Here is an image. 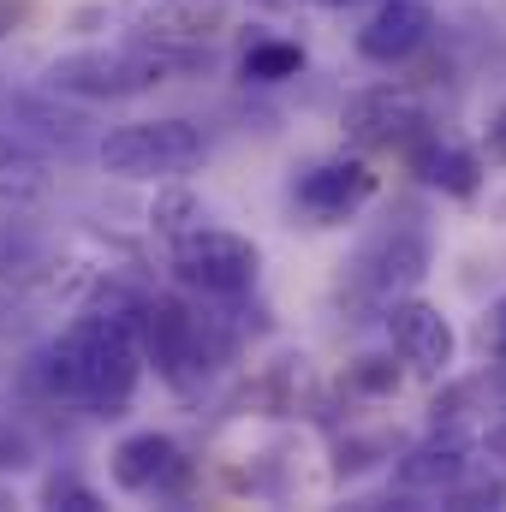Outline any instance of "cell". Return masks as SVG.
<instances>
[{"label":"cell","mask_w":506,"mask_h":512,"mask_svg":"<svg viewBox=\"0 0 506 512\" xmlns=\"http://www.w3.org/2000/svg\"><path fill=\"white\" fill-rule=\"evenodd\" d=\"M256 12H292V6H298V0H251Z\"/></svg>","instance_id":"cell-25"},{"label":"cell","mask_w":506,"mask_h":512,"mask_svg":"<svg viewBox=\"0 0 506 512\" xmlns=\"http://www.w3.org/2000/svg\"><path fill=\"white\" fill-rule=\"evenodd\" d=\"M477 453H483V459H495V465H506V417H495V423L483 429V441H477Z\"/></svg>","instance_id":"cell-23"},{"label":"cell","mask_w":506,"mask_h":512,"mask_svg":"<svg viewBox=\"0 0 506 512\" xmlns=\"http://www.w3.org/2000/svg\"><path fill=\"white\" fill-rule=\"evenodd\" d=\"M340 126H346V137H352L358 149H411V143L429 131V114H423V102H417L411 90L376 84V90H358V96L346 102Z\"/></svg>","instance_id":"cell-10"},{"label":"cell","mask_w":506,"mask_h":512,"mask_svg":"<svg viewBox=\"0 0 506 512\" xmlns=\"http://www.w3.org/2000/svg\"><path fill=\"white\" fill-rule=\"evenodd\" d=\"M429 36H435V12H429V0H381L376 12L364 18V30H358V54L370 60V66H405V60H417L423 48H429Z\"/></svg>","instance_id":"cell-13"},{"label":"cell","mask_w":506,"mask_h":512,"mask_svg":"<svg viewBox=\"0 0 506 512\" xmlns=\"http://www.w3.org/2000/svg\"><path fill=\"white\" fill-rule=\"evenodd\" d=\"M36 507H48V512H108V501H102L96 483H84L72 465H60V471H48V477L36 483Z\"/></svg>","instance_id":"cell-16"},{"label":"cell","mask_w":506,"mask_h":512,"mask_svg":"<svg viewBox=\"0 0 506 512\" xmlns=\"http://www.w3.org/2000/svg\"><path fill=\"white\" fill-rule=\"evenodd\" d=\"M203 221V203L191 197V191H161L155 203H149V227L161 233V239H179V233H191Z\"/></svg>","instance_id":"cell-17"},{"label":"cell","mask_w":506,"mask_h":512,"mask_svg":"<svg viewBox=\"0 0 506 512\" xmlns=\"http://www.w3.org/2000/svg\"><path fill=\"white\" fill-rule=\"evenodd\" d=\"M471 459H477V441H471L459 423H429V435L399 453L393 483H399L405 495H435V501H441V495L465 477Z\"/></svg>","instance_id":"cell-12"},{"label":"cell","mask_w":506,"mask_h":512,"mask_svg":"<svg viewBox=\"0 0 506 512\" xmlns=\"http://www.w3.org/2000/svg\"><path fill=\"white\" fill-rule=\"evenodd\" d=\"M6 507H18V501H12V489H0V512H6Z\"/></svg>","instance_id":"cell-27"},{"label":"cell","mask_w":506,"mask_h":512,"mask_svg":"<svg viewBox=\"0 0 506 512\" xmlns=\"http://www.w3.org/2000/svg\"><path fill=\"white\" fill-rule=\"evenodd\" d=\"M381 328H387V346H393V358H399L405 370H417V376H453V364H459V334H453V322L441 316V304L405 292V298H393V304L381 310Z\"/></svg>","instance_id":"cell-9"},{"label":"cell","mask_w":506,"mask_h":512,"mask_svg":"<svg viewBox=\"0 0 506 512\" xmlns=\"http://www.w3.org/2000/svg\"><path fill=\"white\" fill-rule=\"evenodd\" d=\"M173 274L179 286L215 298V304H239L256 292V274H262V251H256L245 233H227V227H191L173 239Z\"/></svg>","instance_id":"cell-5"},{"label":"cell","mask_w":506,"mask_h":512,"mask_svg":"<svg viewBox=\"0 0 506 512\" xmlns=\"http://www.w3.org/2000/svg\"><path fill=\"white\" fill-rule=\"evenodd\" d=\"M131 328H137L143 364L173 387V393L203 387V376L221 370V364L233 358V346H239V328H227V322L209 316V310H191V304L173 298V292H137Z\"/></svg>","instance_id":"cell-3"},{"label":"cell","mask_w":506,"mask_h":512,"mask_svg":"<svg viewBox=\"0 0 506 512\" xmlns=\"http://www.w3.org/2000/svg\"><path fill=\"white\" fill-rule=\"evenodd\" d=\"M316 6H328V12H346V6H358V0H316Z\"/></svg>","instance_id":"cell-26"},{"label":"cell","mask_w":506,"mask_h":512,"mask_svg":"<svg viewBox=\"0 0 506 512\" xmlns=\"http://www.w3.org/2000/svg\"><path fill=\"white\" fill-rule=\"evenodd\" d=\"M209 66V42H149V36H120V42H90L66 48L42 66V90L96 108V102H131L149 96L155 84L191 78Z\"/></svg>","instance_id":"cell-2"},{"label":"cell","mask_w":506,"mask_h":512,"mask_svg":"<svg viewBox=\"0 0 506 512\" xmlns=\"http://www.w3.org/2000/svg\"><path fill=\"white\" fill-rule=\"evenodd\" d=\"M346 393L393 399V393H399V364H393V358H352V364H346Z\"/></svg>","instance_id":"cell-18"},{"label":"cell","mask_w":506,"mask_h":512,"mask_svg":"<svg viewBox=\"0 0 506 512\" xmlns=\"http://www.w3.org/2000/svg\"><path fill=\"white\" fill-rule=\"evenodd\" d=\"M114 18L126 36L149 42H215L233 18V0H120Z\"/></svg>","instance_id":"cell-11"},{"label":"cell","mask_w":506,"mask_h":512,"mask_svg":"<svg viewBox=\"0 0 506 512\" xmlns=\"http://www.w3.org/2000/svg\"><path fill=\"white\" fill-rule=\"evenodd\" d=\"M483 346H489V358L506 370V298L489 310V322H483Z\"/></svg>","instance_id":"cell-22"},{"label":"cell","mask_w":506,"mask_h":512,"mask_svg":"<svg viewBox=\"0 0 506 512\" xmlns=\"http://www.w3.org/2000/svg\"><path fill=\"white\" fill-rule=\"evenodd\" d=\"M108 477L120 495H137V501H185L197 459L167 429H131L108 453Z\"/></svg>","instance_id":"cell-7"},{"label":"cell","mask_w":506,"mask_h":512,"mask_svg":"<svg viewBox=\"0 0 506 512\" xmlns=\"http://www.w3.org/2000/svg\"><path fill=\"white\" fill-rule=\"evenodd\" d=\"M36 465V441L30 429H18L12 417H0V477H24Z\"/></svg>","instance_id":"cell-19"},{"label":"cell","mask_w":506,"mask_h":512,"mask_svg":"<svg viewBox=\"0 0 506 512\" xmlns=\"http://www.w3.org/2000/svg\"><path fill=\"white\" fill-rule=\"evenodd\" d=\"M376 197V167L364 155H322L292 173V209L310 227H346Z\"/></svg>","instance_id":"cell-8"},{"label":"cell","mask_w":506,"mask_h":512,"mask_svg":"<svg viewBox=\"0 0 506 512\" xmlns=\"http://www.w3.org/2000/svg\"><path fill=\"white\" fill-rule=\"evenodd\" d=\"M42 179V149H30L18 131H6L0 126V179Z\"/></svg>","instance_id":"cell-20"},{"label":"cell","mask_w":506,"mask_h":512,"mask_svg":"<svg viewBox=\"0 0 506 512\" xmlns=\"http://www.w3.org/2000/svg\"><path fill=\"white\" fill-rule=\"evenodd\" d=\"M411 167H417V179L429 185V191H441V197H477L483 191V155L477 149H465V143H441V137H417L411 143Z\"/></svg>","instance_id":"cell-14"},{"label":"cell","mask_w":506,"mask_h":512,"mask_svg":"<svg viewBox=\"0 0 506 512\" xmlns=\"http://www.w3.org/2000/svg\"><path fill=\"white\" fill-rule=\"evenodd\" d=\"M483 167H506V108H495L489 114V126H483Z\"/></svg>","instance_id":"cell-21"},{"label":"cell","mask_w":506,"mask_h":512,"mask_svg":"<svg viewBox=\"0 0 506 512\" xmlns=\"http://www.w3.org/2000/svg\"><path fill=\"white\" fill-rule=\"evenodd\" d=\"M131 304H90L84 316H72L48 346L24 358V387L54 405H84L90 417H126L131 393L143 382Z\"/></svg>","instance_id":"cell-1"},{"label":"cell","mask_w":506,"mask_h":512,"mask_svg":"<svg viewBox=\"0 0 506 512\" xmlns=\"http://www.w3.org/2000/svg\"><path fill=\"white\" fill-rule=\"evenodd\" d=\"M429 233L423 227H387L376 233L364 251L346 262V292H352V304H364V310H387L393 298H405V292H417V280L429 274Z\"/></svg>","instance_id":"cell-6"},{"label":"cell","mask_w":506,"mask_h":512,"mask_svg":"<svg viewBox=\"0 0 506 512\" xmlns=\"http://www.w3.org/2000/svg\"><path fill=\"white\" fill-rule=\"evenodd\" d=\"M310 66V54H304V42H292V36H251L245 42V54H239V78L245 84H292L298 72Z\"/></svg>","instance_id":"cell-15"},{"label":"cell","mask_w":506,"mask_h":512,"mask_svg":"<svg viewBox=\"0 0 506 512\" xmlns=\"http://www.w3.org/2000/svg\"><path fill=\"white\" fill-rule=\"evenodd\" d=\"M203 155H209L203 126H191L179 114H167V120H131V126L102 131V143H96L102 173L137 179V185H179L191 167H203Z\"/></svg>","instance_id":"cell-4"},{"label":"cell","mask_w":506,"mask_h":512,"mask_svg":"<svg viewBox=\"0 0 506 512\" xmlns=\"http://www.w3.org/2000/svg\"><path fill=\"white\" fill-rule=\"evenodd\" d=\"M18 12H24V6H18V0H0V42H6V36H12V24H18Z\"/></svg>","instance_id":"cell-24"}]
</instances>
